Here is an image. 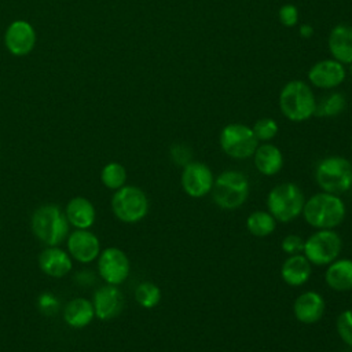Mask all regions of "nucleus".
Instances as JSON below:
<instances>
[{"label":"nucleus","instance_id":"1","mask_svg":"<svg viewBox=\"0 0 352 352\" xmlns=\"http://www.w3.org/2000/svg\"><path fill=\"white\" fill-rule=\"evenodd\" d=\"M301 214L315 230H334L345 220L346 206L340 195L322 191L305 199Z\"/></svg>","mask_w":352,"mask_h":352},{"label":"nucleus","instance_id":"2","mask_svg":"<svg viewBox=\"0 0 352 352\" xmlns=\"http://www.w3.org/2000/svg\"><path fill=\"white\" fill-rule=\"evenodd\" d=\"M34 236L45 246H59L69 235V221L65 212L55 204L38 206L30 219Z\"/></svg>","mask_w":352,"mask_h":352},{"label":"nucleus","instance_id":"3","mask_svg":"<svg viewBox=\"0 0 352 352\" xmlns=\"http://www.w3.org/2000/svg\"><path fill=\"white\" fill-rule=\"evenodd\" d=\"M250 191V184L248 177L238 170L228 169L221 172L213 183L210 191L213 202L224 210H235L241 208Z\"/></svg>","mask_w":352,"mask_h":352},{"label":"nucleus","instance_id":"4","mask_svg":"<svg viewBox=\"0 0 352 352\" xmlns=\"http://www.w3.org/2000/svg\"><path fill=\"white\" fill-rule=\"evenodd\" d=\"M304 204L302 190L292 182L276 184L267 195V210L280 223H289L301 216Z\"/></svg>","mask_w":352,"mask_h":352},{"label":"nucleus","instance_id":"5","mask_svg":"<svg viewBox=\"0 0 352 352\" xmlns=\"http://www.w3.org/2000/svg\"><path fill=\"white\" fill-rule=\"evenodd\" d=\"M315 180L322 191L341 195L352 187V164L340 155L326 157L315 168Z\"/></svg>","mask_w":352,"mask_h":352},{"label":"nucleus","instance_id":"6","mask_svg":"<svg viewBox=\"0 0 352 352\" xmlns=\"http://www.w3.org/2000/svg\"><path fill=\"white\" fill-rule=\"evenodd\" d=\"M279 107L283 116L294 122L308 120L315 114V96L312 89L302 81L287 82L279 95Z\"/></svg>","mask_w":352,"mask_h":352},{"label":"nucleus","instance_id":"7","mask_svg":"<svg viewBox=\"0 0 352 352\" xmlns=\"http://www.w3.org/2000/svg\"><path fill=\"white\" fill-rule=\"evenodd\" d=\"M110 205L113 214L125 224L142 221L147 216L150 208L146 192L140 187L129 184L114 191Z\"/></svg>","mask_w":352,"mask_h":352},{"label":"nucleus","instance_id":"8","mask_svg":"<svg viewBox=\"0 0 352 352\" xmlns=\"http://www.w3.org/2000/svg\"><path fill=\"white\" fill-rule=\"evenodd\" d=\"M342 239L334 230H316L304 239L302 254L312 265H329L340 257Z\"/></svg>","mask_w":352,"mask_h":352},{"label":"nucleus","instance_id":"9","mask_svg":"<svg viewBox=\"0 0 352 352\" xmlns=\"http://www.w3.org/2000/svg\"><path fill=\"white\" fill-rule=\"evenodd\" d=\"M220 147L231 158L246 160L253 157L258 140L253 129L243 124H228L220 132Z\"/></svg>","mask_w":352,"mask_h":352},{"label":"nucleus","instance_id":"10","mask_svg":"<svg viewBox=\"0 0 352 352\" xmlns=\"http://www.w3.org/2000/svg\"><path fill=\"white\" fill-rule=\"evenodd\" d=\"M98 272L107 285L120 286L129 276L131 261L124 250L110 246L103 249L98 257Z\"/></svg>","mask_w":352,"mask_h":352},{"label":"nucleus","instance_id":"11","mask_svg":"<svg viewBox=\"0 0 352 352\" xmlns=\"http://www.w3.org/2000/svg\"><path fill=\"white\" fill-rule=\"evenodd\" d=\"M214 183L212 169L198 161H191L183 166L180 184L183 191L191 198H202L210 194Z\"/></svg>","mask_w":352,"mask_h":352},{"label":"nucleus","instance_id":"12","mask_svg":"<svg viewBox=\"0 0 352 352\" xmlns=\"http://www.w3.org/2000/svg\"><path fill=\"white\" fill-rule=\"evenodd\" d=\"M67 253L81 264L96 260L102 252L99 238L89 230H76L66 238Z\"/></svg>","mask_w":352,"mask_h":352},{"label":"nucleus","instance_id":"13","mask_svg":"<svg viewBox=\"0 0 352 352\" xmlns=\"http://www.w3.org/2000/svg\"><path fill=\"white\" fill-rule=\"evenodd\" d=\"M4 44L14 56H25L30 54L36 45L34 28L23 19L11 22L4 33Z\"/></svg>","mask_w":352,"mask_h":352},{"label":"nucleus","instance_id":"14","mask_svg":"<svg viewBox=\"0 0 352 352\" xmlns=\"http://www.w3.org/2000/svg\"><path fill=\"white\" fill-rule=\"evenodd\" d=\"M95 318L99 320H111L117 318L124 309V294L114 285H104L99 287L92 297Z\"/></svg>","mask_w":352,"mask_h":352},{"label":"nucleus","instance_id":"15","mask_svg":"<svg viewBox=\"0 0 352 352\" xmlns=\"http://www.w3.org/2000/svg\"><path fill=\"white\" fill-rule=\"evenodd\" d=\"M326 309L324 298L320 293L314 290H307L297 296L293 302L294 318L302 324H314L319 322Z\"/></svg>","mask_w":352,"mask_h":352},{"label":"nucleus","instance_id":"16","mask_svg":"<svg viewBox=\"0 0 352 352\" xmlns=\"http://www.w3.org/2000/svg\"><path fill=\"white\" fill-rule=\"evenodd\" d=\"M40 270L51 278H63L73 268L70 254L58 246H47L38 254Z\"/></svg>","mask_w":352,"mask_h":352},{"label":"nucleus","instance_id":"17","mask_svg":"<svg viewBox=\"0 0 352 352\" xmlns=\"http://www.w3.org/2000/svg\"><path fill=\"white\" fill-rule=\"evenodd\" d=\"M308 78L318 88H334L344 81L345 69L336 59L320 60L309 69Z\"/></svg>","mask_w":352,"mask_h":352},{"label":"nucleus","instance_id":"18","mask_svg":"<svg viewBox=\"0 0 352 352\" xmlns=\"http://www.w3.org/2000/svg\"><path fill=\"white\" fill-rule=\"evenodd\" d=\"M66 219L76 230H89L96 219L94 204L85 197H74L66 204Z\"/></svg>","mask_w":352,"mask_h":352},{"label":"nucleus","instance_id":"19","mask_svg":"<svg viewBox=\"0 0 352 352\" xmlns=\"http://www.w3.org/2000/svg\"><path fill=\"white\" fill-rule=\"evenodd\" d=\"M312 275V264L309 260L302 254H293L289 256L282 267H280V276L286 285L298 287L305 285Z\"/></svg>","mask_w":352,"mask_h":352},{"label":"nucleus","instance_id":"20","mask_svg":"<svg viewBox=\"0 0 352 352\" xmlns=\"http://www.w3.org/2000/svg\"><path fill=\"white\" fill-rule=\"evenodd\" d=\"M95 318L92 301L84 297L72 298L63 309V320L73 329H82L88 326Z\"/></svg>","mask_w":352,"mask_h":352},{"label":"nucleus","instance_id":"21","mask_svg":"<svg viewBox=\"0 0 352 352\" xmlns=\"http://www.w3.org/2000/svg\"><path fill=\"white\" fill-rule=\"evenodd\" d=\"M324 280L327 286L336 292L352 290V260L336 258L324 271Z\"/></svg>","mask_w":352,"mask_h":352},{"label":"nucleus","instance_id":"22","mask_svg":"<svg viewBox=\"0 0 352 352\" xmlns=\"http://www.w3.org/2000/svg\"><path fill=\"white\" fill-rule=\"evenodd\" d=\"M253 162L261 175L274 176L283 166V154L275 144L264 143L257 146L253 154Z\"/></svg>","mask_w":352,"mask_h":352},{"label":"nucleus","instance_id":"23","mask_svg":"<svg viewBox=\"0 0 352 352\" xmlns=\"http://www.w3.org/2000/svg\"><path fill=\"white\" fill-rule=\"evenodd\" d=\"M329 50L340 63H352V26L337 25L329 36Z\"/></svg>","mask_w":352,"mask_h":352},{"label":"nucleus","instance_id":"24","mask_svg":"<svg viewBox=\"0 0 352 352\" xmlns=\"http://www.w3.org/2000/svg\"><path fill=\"white\" fill-rule=\"evenodd\" d=\"M248 231L257 238L271 235L276 228V220L268 210H254L246 219Z\"/></svg>","mask_w":352,"mask_h":352},{"label":"nucleus","instance_id":"25","mask_svg":"<svg viewBox=\"0 0 352 352\" xmlns=\"http://www.w3.org/2000/svg\"><path fill=\"white\" fill-rule=\"evenodd\" d=\"M100 182L109 190H118L126 183V169L120 162H109L100 170Z\"/></svg>","mask_w":352,"mask_h":352},{"label":"nucleus","instance_id":"26","mask_svg":"<svg viewBox=\"0 0 352 352\" xmlns=\"http://www.w3.org/2000/svg\"><path fill=\"white\" fill-rule=\"evenodd\" d=\"M161 289L150 282V280H143L140 282L136 289H135V300L136 302L146 309H151L154 307H157L161 301Z\"/></svg>","mask_w":352,"mask_h":352},{"label":"nucleus","instance_id":"27","mask_svg":"<svg viewBox=\"0 0 352 352\" xmlns=\"http://www.w3.org/2000/svg\"><path fill=\"white\" fill-rule=\"evenodd\" d=\"M345 107V99L341 94H333L323 99L318 107H315V114L318 116H337L340 114Z\"/></svg>","mask_w":352,"mask_h":352},{"label":"nucleus","instance_id":"28","mask_svg":"<svg viewBox=\"0 0 352 352\" xmlns=\"http://www.w3.org/2000/svg\"><path fill=\"white\" fill-rule=\"evenodd\" d=\"M336 330L342 342L352 348V309H345L337 316Z\"/></svg>","mask_w":352,"mask_h":352},{"label":"nucleus","instance_id":"29","mask_svg":"<svg viewBox=\"0 0 352 352\" xmlns=\"http://www.w3.org/2000/svg\"><path fill=\"white\" fill-rule=\"evenodd\" d=\"M252 129H253V133L257 138V140L270 142L278 133V124L272 118H261L254 122Z\"/></svg>","mask_w":352,"mask_h":352},{"label":"nucleus","instance_id":"30","mask_svg":"<svg viewBox=\"0 0 352 352\" xmlns=\"http://www.w3.org/2000/svg\"><path fill=\"white\" fill-rule=\"evenodd\" d=\"M37 307L43 315L52 316L54 314H56L59 311L60 302L55 294H52L50 292H44L37 298Z\"/></svg>","mask_w":352,"mask_h":352},{"label":"nucleus","instance_id":"31","mask_svg":"<svg viewBox=\"0 0 352 352\" xmlns=\"http://www.w3.org/2000/svg\"><path fill=\"white\" fill-rule=\"evenodd\" d=\"M280 248L287 256L300 254L304 250V239L298 234H289L282 239Z\"/></svg>","mask_w":352,"mask_h":352},{"label":"nucleus","instance_id":"32","mask_svg":"<svg viewBox=\"0 0 352 352\" xmlns=\"http://www.w3.org/2000/svg\"><path fill=\"white\" fill-rule=\"evenodd\" d=\"M279 19L285 26H294L298 21V11L293 4H285L279 10Z\"/></svg>","mask_w":352,"mask_h":352},{"label":"nucleus","instance_id":"33","mask_svg":"<svg viewBox=\"0 0 352 352\" xmlns=\"http://www.w3.org/2000/svg\"><path fill=\"white\" fill-rule=\"evenodd\" d=\"M170 157L173 160L175 164L177 165H187L188 162H191V153L190 150L183 146V144H175L172 148H170Z\"/></svg>","mask_w":352,"mask_h":352},{"label":"nucleus","instance_id":"34","mask_svg":"<svg viewBox=\"0 0 352 352\" xmlns=\"http://www.w3.org/2000/svg\"><path fill=\"white\" fill-rule=\"evenodd\" d=\"M302 32H304L305 36H309L311 32H312V29H311L309 26H302V28H301V33H302Z\"/></svg>","mask_w":352,"mask_h":352},{"label":"nucleus","instance_id":"35","mask_svg":"<svg viewBox=\"0 0 352 352\" xmlns=\"http://www.w3.org/2000/svg\"><path fill=\"white\" fill-rule=\"evenodd\" d=\"M351 150H352V143H351Z\"/></svg>","mask_w":352,"mask_h":352}]
</instances>
